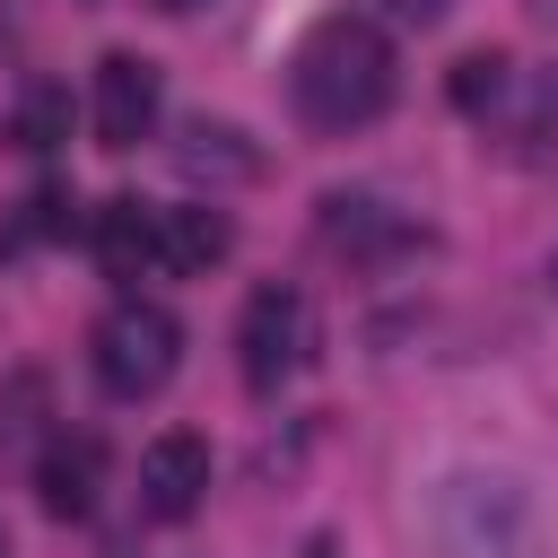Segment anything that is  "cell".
<instances>
[{
    "mask_svg": "<svg viewBox=\"0 0 558 558\" xmlns=\"http://www.w3.org/2000/svg\"><path fill=\"white\" fill-rule=\"evenodd\" d=\"M401 87V61H392V35L375 17H314L305 44L288 52V105L305 131L340 140V131H366Z\"/></svg>",
    "mask_w": 558,
    "mask_h": 558,
    "instance_id": "6da1fadb",
    "label": "cell"
},
{
    "mask_svg": "<svg viewBox=\"0 0 558 558\" xmlns=\"http://www.w3.org/2000/svg\"><path fill=\"white\" fill-rule=\"evenodd\" d=\"M541 497L514 471L462 462L427 488V541L436 558H541Z\"/></svg>",
    "mask_w": 558,
    "mask_h": 558,
    "instance_id": "7a4b0ae2",
    "label": "cell"
},
{
    "mask_svg": "<svg viewBox=\"0 0 558 558\" xmlns=\"http://www.w3.org/2000/svg\"><path fill=\"white\" fill-rule=\"evenodd\" d=\"M87 366H96V384H105L113 401H157V392L174 384V366H183V323H174L166 305H148V296H122V305L96 323Z\"/></svg>",
    "mask_w": 558,
    "mask_h": 558,
    "instance_id": "3957f363",
    "label": "cell"
},
{
    "mask_svg": "<svg viewBox=\"0 0 558 558\" xmlns=\"http://www.w3.org/2000/svg\"><path fill=\"white\" fill-rule=\"evenodd\" d=\"M235 366H244L253 392H279L305 366V296L296 288L270 279V288L244 296V314H235Z\"/></svg>",
    "mask_w": 558,
    "mask_h": 558,
    "instance_id": "277c9868",
    "label": "cell"
},
{
    "mask_svg": "<svg viewBox=\"0 0 558 558\" xmlns=\"http://www.w3.org/2000/svg\"><path fill=\"white\" fill-rule=\"evenodd\" d=\"M157 105H166L157 61H140V52H105L96 61V140L105 148H140L157 131Z\"/></svg>",
    "mask_w": 558,
    "mask_h": 558,
    "instance_id": "5b68a950",
    "label": "cell"
},
{
    "mask_svg": "<svg viewBox=\"0 0 558 558\" xmlns=\"http://www.w3.org/2000/svg\"><path fill=\"white\" fill-rule=\"evenodd\" d=\"M314 235H323L340 262H384V253H410V244H418V227H410L401 209H384L375 192H323Z\"/></svg>",
    "mask_w": 558,
    "mask_h": 558,
    "instance_id": "8992f818",
    "label": "cell"
},
{
    "mask_svg": "<svg viewBox=\"0 0 558 558\" xmlns=\"http://www.w3.org/2000/svg\"><path fill=\"white\" fill-rule=\"evenodd\" d=\"M201 497H209V445L201 436H157L148 453H140V514H157V523H183V514H201Z\"/></svg>",
    "mask_w": 558,
    "mask_h": 558,
    "instance_id": "52a82bcc",
    "label": "cell"
},
{
    "mask_svg": "<svg viewBox=\"0 0 558 558\" xmlns=\"http://www.w3.org/2000/svg\"><path fill=\"white\" fill-rule=\"evenodd\" d=\"M96 471H105V445L96 436H52L44 445V462H35V497H44V514H87L96 506Z\"/></svg>",
    "mask_w": 558,
    "mask_h": 558,
    "instance_id": "ba28073f",
    "label": "cell"
},
{
    "mask_svg": "<svg viewBox=\"0 0 558 558\" xmlns=\"http://www.w3.org/2000/svg\"><path fill=\"white\" fill-rule=\"evenodd\" d=\"M174 166L192 174V183H253L262 174V148L235 131V122H183V140H174Z\"/></svg>",
    "mask_w": 558,
    "mask_h": 558,
    "instance_id": "9c48e42d",
    "label": "cell"
},
{
    "mask_svg": "<svg viewBox=\"0 0 558 558\" xmlns=\"http://www.w3.org/2000/svg\"><path fill=\"white\" fill-rule=\"evenodd\" d=\"M227 253H235L227 209H209V201H192V209H157V262H166V270H218Z\"/></svg>",
    "mask_w": 558,
    "mask_h": 558,
    "instance_id": "30bf717a",
    "label": "cell"
},
{
    "mask_svg": "<svg viewBox=\"0 0 558 558\" xmlns=\"http://www.w3.org/2000/svg\"><path fill=\"white\" fill-rule=\"evenodd\" d=\"M96 262H105L113 279H140V262H157V209L105 201V209H96Z\"/></svg>",
    "mask_w": 558,
    "mask_h": 558,
    "instance_id": "8fae6325",
    "label": "cell"
},
{
    "mask_svg": "<svg viewBox=\"0 0 558 558\" xmlns=\"http://www.w3.org/2000/svg\"><path fill=\"white\" fill-rule=\"evenodd\" d=\"M445 96H453L462 113H488V105L506 96V61H497V52H462L453 78H445Z\"/></svg>",
    "mask_w": 558,
    "mask_h": 558,
    "instance_id": "7c38bea8",
    "label": "cell"
},
{
    "mask_svg": "<svg viewBox=\"0 0 558 558\" xmlns=\"http://www.w3.org/2000/svg\"><path fill=\"white\" fill-rule=\"evenodd\" d=\"M70 140V96L61 87H26L17 105V148H61Z\"/></svg>",
    "mask_w": 558,
    "mask_h": 558,
    "instance_id": "4fadbf2b",
    "label": "cell"
},
{
    "mask_svg": "<svg viewBox=\"0 0 558 558\" xmlns=\"http://www.w3.org/2000/svg\"><path fill=\"white\" fill-rule=\"evenodd\" d=\"M70 209H78V201H70L61 183H35V192H26V218H17V235H70Z\"/></svg>",
    "mask_w": 558,
    "mask_h": 558,
    "instance_id": "5bb4252c",
    "label": "cell"
},
{
    "mask_svg": "<svg viewBox=\"0 0 558 558\" xmlns=\"http://www.w3.org/2000/svg\"><path fill=\"white\" fill-rule=\"evenodd\" d=\"M384 9H392V17H401V26H436V17H445V9H453V0H384Z\"/></svg>",
    "mask_w": 558,
    "mask_h": 558,
    "instance_id": "9a60e30c",
    "label": "cell"
},
{
    "mask_svg": "<svg viewBox=\"0 0 558 558\" xmlns=\"http://www.w3.org/2000/svg\"><path fill=\"white\" fill-rule=\"evenodd\" d=\"M532 17H541V26H558V0H532Z\"/></svg>",
    "mask_w": 558,
    "mask_h": 558,
    "instance_id": "2e32d148",
    "label": "cell"
},
{
    "mask_svg": "<svg viewBox=\"0 0 558 558\" xmlns=\"http://www.w3.org/2000/svg\"><path fill=\"white\" fill-rule=\"evenodd\" d=\"M157 9H192V0H157Z\"/></svg>",
    "mask_w": 558,
    "mask_h": 558,
    "instance_id": "e0dca14e",
    "label": "cell"
},
{
    "mask_svg": "<svg viewBox=\"0 0 558 558\" xmlns=\"http://www.w3.org/2000/svg\"><path fill=\"white\" fill-rule=\"evenodd\" d=\"M0 558H9V532H0Z\"/></svg>",
    "mask_w": 558,
    "mask_h": 558,
    "instance_id": "ac0fdd59",
    "label": "cell"
}]
</instances>
